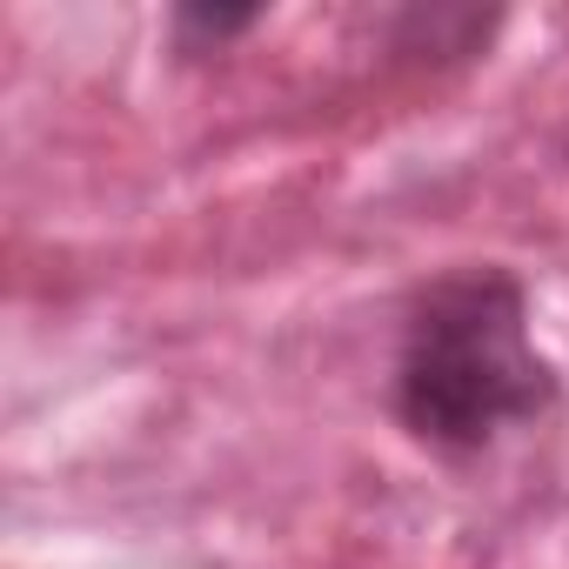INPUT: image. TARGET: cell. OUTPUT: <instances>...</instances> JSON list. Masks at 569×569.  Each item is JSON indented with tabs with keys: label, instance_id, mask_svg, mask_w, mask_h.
I'll return each instance as SVG.
<instances>
[{
	"label": "cell",
	"instance_id": "cell-1",
	"mask_svg": "<svg viewBox=\"0 0 569 569\" xmlns=\"http://www.w3.org/2000/svg\"><path fill=\"white\" fill-rule=\"evenodd\" d=\"M556 409V369L529 342V296L496 261L416 296L396 356V416L442 456H476L502 429Z\"/></svg>",
	"mask_w": 569,
	"mask_h": 569
},
{
	"label": "cell",
	"instance_id": "cell-2",
	"mask_svg": "<svg viewBox=\"0 0 569 569\" xmlns=\"http://www.w3.org/2000/svg\"><path fill=\"white\" fill-rule=\"evenodd\" d=\"M181 28H201V34H241V28H254V14H208V8H188L181 14Z\"/></svg>",
	"mask_w": 569,
	"mask_h": 569
}]
</instances>
